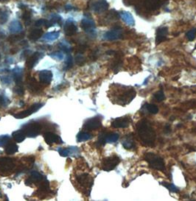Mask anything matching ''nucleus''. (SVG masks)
<instances>
[{"instance_id": "nucleus-34", "label": "nucleus", "mask_w": 196, "mask_h": 201, "mask_svg": "<svg viewBox=\"0 0 196 201\" xmlns=\"http://www.w3.org/2000/svg\"><path fill=\"white\" fill-rule=\"evenodd\" d=\"M162 185H163L164 186H165L167 189H168L171 192H173V193H176V192H178V188H177L176 186H175L173 184H172V183L168 184V183H164V182H162Z\"/></svg>"}, {"instance_id": "nucleus-39", "label": "nucleus", "mask_w": 196, "mask_h": 201, "mask_svg": "<svg viewBox=\"0 0 196 201\" xmlns=\"http://www.w3.org/2000/svg\"><path fill=\"white\" fill-rule=\"evenodd\" d=\"M155 98L158 101H162L165 99V96H164V92L162 91H158L155 94Z\"/></svg>"}, {"instance_id": "nucleus-50", "label": "nucleus", "mask_w": 196, "mask_h": 201, "mask_svg": "<svg viewBox=\"0 0 196 201\" xmlns=\"http://www.w3.org/2000/svg\"><path fill=\"white\" fill-rule=\"evenodd\" d=\"M0 1H1V0H0Z\"/></svg>"}, {"instance_id": "nucleus-45", "label": "nucleus", "mask_w": 196, "mask_h": 201, "mask_svg": "<svg viewBox=\"0 0 196 201\" xmlns=\"http://www.w3.org/2000/svg\"><path fill=\"white\" fill-rule=\"evenodd\" d=\"M6 99L4 97H3L2 95H0V107L3 106H6Z\"/></svg>"}, {"instance_id": "nucleus-32", "label": "nucleus", "mask_w": 196, "mask_h": 201, "mask_svg": "<svg viewBox=\"0 0 196 201\" xmlns=\"http://www.w3.org/2000/svg\"><path fill=\"white\" fill-rule=\"evenodd\" d=\"M146 108L151 114H156L158 112V108L156 105L153 104H147L146 105Z\"/></svg>"}, {"instance_id": "nucleus-33", "label": "nucleus", "mask_w": 196, "mask_h": 201, "mask_svg": "<svg viewBox=\"0 0 196 201\" xmlns=\"http://www.w3.org/2000/svg\"><path fill=\"white\" fill-rule=\"evenodd\" d=\"M28 87L30 88V89L33 90L34 91H37L39 89V86L37 83L36 80L35 79H31L30 80V83H28Z\"/></svg>"}, {"instance_id": "nucleus-30", "label": "nucleus", "mask_w": 196, "mask_h": 201, "mask_svg": "<svg viewBox=\"0 0 196 201\" xmlns=\"http://www.w3.org/2000/svg\"><path fill=\"white\" fill-rule=\"evenodd\" d=\"M59 37V33L58 32H52L47 33L44 36V39L49 40V41H53V40L57 39Z\"/></svg>"}, {"instance_id": "nucleus-15", "label": "nucleus", "mask_w": 196, "mask_h": 201, "mask_svg": "<svg viewBox=\"0 0 196 201\" xmlns=\"http://www.w3.org/2000/svg\"><path fill=\"white\" fill-rule=\"evenodd\" d=\"M40 82L44 84H49L53 79V73L49 70H42L39 73Z\"/></svg>"}, {"instance_id": "nucleus-49", "label": "nucleus", "mask_w": 196, "mask_h": 201, "mask_svg": "<svg viewBox=\"0 0 196 201\" xmlns=\"http://www.w3.org/2000/svg\"><path fill=\"white\" fill-rule=\"evenodd\" d=\"M0 57H1V55H0Z\"/></svg>"}, {"instance_id": "nucleus-37", "label": "nucleus", "mask_w": 196, "mask_h": 201, "mask_svg": "<svg viewBox=\"0 0 196 201\" xmlns=\"http://www.w3.org/2000/svg\"><path fill=\"white\" fill-rule=\"evenodd\" d=\"M72 65H73L72 58L71 55H69L67 57V59H66L65 66H64V70H70V69H71L72 67Z\"/></svg>"}, {"instance_id": "nucleus-9", "label": "nucleus", "mask_w": 196, "mask_h": 201, "mask_svg": "<svg viewBox=\"0 0 196 201\" xmlns=\"http://www.w3.org/2000/svg\"><path fill=\"white\" fill-rule=\"evenodd\" d=\"M122 32L120 28H114L112 30L106 32L103 35L104 39L107 41H115L122 38Z\"/></svg>"}, {"instance_id": "nucleus-8", "label": "nucleus", "mask_w": 196, "mask_h": 201, "mask_svg": "<svg viewBox=\"0 0 196 201\" xmlns=\"http://www.w3.org/2000/svg\"><path fill=\"white\" fill-rule=\"evenodd\" d=\"M102 122L101 119L98 116L93 117V118L89 119L84 123L83 127L85 130L88 131H93V130H96L99 128L101 126Z\"/></svg>"}, {"instance_id": "nucleus-10", "label": "nucleus", "mask_w": 196, "mask_h": 201, "mask_svg": "<svg viewBox=\"0 0 196 201\" xmlns=\"http://www.w3.org/2000/svg\"><path fill=\"white\" fill-rule=\"evenodd\" d=\"M15 167L13 160L10 158H0V172H9Z\"/></svg>"}, {"instance_id": "nucleus-38", "label": "nucleus", "mask_w": 196, "mask_h": 201, "mask_svg": "<svg viewBox=\"0 0 196 201\" xmlns=\"http://www.w3.org/2000/svg\"><path fill=\"white\" fill-rule=\"evenodd\" d=\"M10 142V138L8 136H3L0 138V147H5Z\"/></svg>"}, {"instance_id": "nucleus-44", "label": "nucleus", "mask_w": 196, "mask_h": 201, "mask_svg": "<svg viewBox=\"0 0 196 201\" xmlns=\"http://www.w3.org/2000/svg\"><path fill=\"white\" fill-rule=\"evenodd\" d=\"M59 47H60V49L63 50V51L66 52H70V49L67 47V46L65 45V44H60Z\"/></svg>"}, {"instance_id": "nucleus-47", "label": "nucleus", "mask_w": 196, "mask_h": 201, "mask_svg": "<svg viewBox=\"0 0 196 201\" xmlns=\"http://www.w3.org/2000/svg\"><path fill=\"white\" fill-rule=\"evenodd\" d=\"M65 9L66 10H70L72 9V7L71 5H66L65 7Z\"/></svg>"}, {"instance_id": "nucleus-26", "label": "nucleus", "mask_w": 196, "mask_h": 201, "mask_svg": "<svg viewBox=\"0 0 196 201\" xmlns=\"http://www.w3.org/2000/svg\"><path fill=\"white\" fill-rule=\"evenodd\" d=\"M9 29L10 32L13 33H18L22 30V25H21V24L18 21H13V22L10 24Z\"/></svg>"}, {"instance_id": "nucleus-40", "label": "nucleus", "mask_w": 196, "mask_h": 201, "mask_svg": "<svg viewBox=\"0 0 196 201\" xmlns=\"http://www.w3.org/2000/svg\"><path fill=\"white\" fill-rule=\"evenodd\" d=\"M48 22L47 20L46 19H44V18H41V19H39L37 20L36 22L35 23V25L36 27H41V26H45L47 25Z\"/></svg>"}, {"instance_id": "nucleus-25", "label": "nucleus", "mask_w": 196, "mask_h": 201, "mask_svg": "<svg viewBox=\"0 0 196 201\" xmlns=\"http://www.w3.org/2000/svg\"><path fill=\"white\" fill-rule=\"evenodd\" d=\"M5 152L8 154H13L18 151V146L16 144L12 143V142H9L5 147Z\"/></svg>"}, {"instance_id": "nucleus-35", "label": "nucleus", "mask_w": 196, "mask_h": 201, "mask_svg": "<svg viewBox=\"0 0 196 201\" xmlns=\"http://www.w3.org/2000/svg\"><path fill=\"white\" fill-rule=\"evenodd\" d=\"M14 91H15L16 94H17L18 95L22 96L24 93V87L22 83H19V84H16V86L14 88Z\"/></svg>"}, {"instance_id": "nucleus-43", "label": "nucleus", "mask_w": 196, "mask_h": 201, "mask_svg": "<svg viewBox=\"0 0 196 201\" xmlns=\"http://www.w3.org/2000/svg\"><path fill=\"white\" fill-rule=\"evenodd\" d=\"M75 61L78 65H82L83 63H84L85 59H84V58H83V56H82L81 55H78L76 56Z\"/></svg>"}, {"instance_id": "nucleus-24", "label": "nucleus", "mask_w": 196, "mask_h": 201, "mask_svg": "<svg viewBox=\"0 0 196 201\" xmlns=\"http://www.w3.org/2000/svg\"><path fill=\"white\" fill-rule=\"evenodd\" d=\"M91 138H92L91 134L87 133V132L81 131L77 135V140H78V142L88 141V140H90Z\"/></svg>"}, {"instance_id": "nucleus-3", "label": "nucleus", "mask_w": 196, "mask_h": 201, "mask_svg": "<svg viewBox=\"0 0 196 201\" xmlns=\"http://www.w3.org/2000/svg\"><path fill=\"white\" fill-rule=\"evenodd\" d=\"M22 130L25 133L27 137L34 138L41 133V125L36 122H31L24 125Z\"/></svg>"}, {"instance_id": "nucleus-6", "label": "nucleus", "mask_w": 196, "mask_h": 201, "mask_svg": "<svg viewBox=\"0 0 196 201\" xmlns=\"http://www.w3.org/2000/svg\"><path fill=\"white\" fill-rule=\"evenodd\" d=\"M77 181L83 188H84V189L86 190V191H88V190L89 192L91 191V188L93 185L94 180L90 175L86 173L82 174V175L77 177Z\"/></svg>"}, {"instance_id": "nucleus-22", "label": "nucleus", "mask_w": 196, "mask_h": 201, "mask_svg": "<svg viewBox=\"0 0 196 201\" xmlns=\"http://www.w3.org/2000/svg\"><path fill=\"white\" fill-rule=\"evenodd\" d=\"M44 31L41 29H35L29 33L28 38L31 41H36L43 35Z\"/></svg>"}, {"instance_id": "nucleus-17", "label": "nucleus", "mask_w": 196, "mask_h": 201, "mask_svg": "<svg viewBox=\"0 0 196 201\" xmlns=\"http://www.w3.org/2000/svg\"><path fill=\"white\" fill-rule=\"evenodd\" d=\"M64 30L66 35L71 36V35H73L77 32V27L74 23L69 20L64 24Z\"/></svg>"}, {"instance_id": "nucleus-31", "label": "nucleus", "mask_w": 196, "mask_h": 201, "mask_svg": "<svg viewBox=\"0 0 196 201\" xmlns=\"http://www.w3.org/2000/svg\"><path fill=\"white\" fill-rule=\"evenodd\" d=\"M8 20V14L5 10L0 9V24H5Z\"/></svg>"}, {"instance_id": "nucleus-27", "label": "nucleus", "mask_w": 196, "mask_h": 201, "mask_svg": "<svg viewBox=\"0 0 196 201\" xmlns=\"http://www.w3.org/2000/svg\"><path fill=\"white\" fill-rule=\"evenodd\" d=\"M119 139V135L117 133H110L106 136V141L108 143H114Z\"/></svg>"}, {"instance_id": "nucleus-12", "label": "nucleus", "mask_w": 196, "mask_h": 201, "mask_svg": "<svg viewBox=\"0 0 196 201\" xmlns=\"http://www.w3.org/2000/svg\"><path fill=\"white\" fill-rule=\"evenodd\" d=\"M131 119L128 117H119L114 119L111 123V126L114 128H124L128 127Z\"/></svg>"}, {"instance_id": "nucleus-19", "label": "nucleus", "mask_w": 196, "mask_h": 201, "mask_svg": "<svg viewBox=\"0 0 196 201\" xmlns=\"http://www.w3.org/2000/svg\"><path fill=\"white\" fill-rule=\"evenodd\" d=\"M120 16L126 24L129 25V26H134L135 20L131 13L128 11H122L120 12Z\"/></svg>"}, {"instance_id": "nucleus-14", "label": "nucleus", "mask_w": 196, "mask_h": 201, "mask_svg": "<svg viewBox=\"0 0 196 201\" xmlns=\"http://www.w3.org/2000/svg\"><path fill=\"white\" fill-rule=\"evenodd\" d=\"M168 34V28L166 27L158 28L156 30V44L163 42L167 39V35Z\"/></svg>"}, {"instance_id": "nucleus-11", "label": "nucleus", "mask_w": 196, "mask_h": 201, "mask_svg": "<svg viewBox=\"0 0 196 201\" xmlns=\"http://www.w3.org/2000/svg\"><path fill=\"white\" fill-rule=\"evenodd\" d=\"M81 28L85 32L93 33L95 31V24L93 20L89 18H84L81 21Z\"/></svg>"}, {"instance_id": "nucleus-7", "label": "nucleus", "mask_w": 196, "mask_h": 201, "mask_svg": "<svg viewBox=\"0 0 196 201\" xmlns=\"http://www.w3.org/2000/svg\"><path fill=\"white\" fill-rule=\"evenodd\" d=\"M43 104H41V103H35L34 105H33V106H30V108H28V110H25L24 111H22L20 113H18V114H16L14 115V117L16 119H24V118H26V117H28L29 116H30V115H32L33 114H34L36 111H38L40 109V108L42 107Z\"/></svg>"}, {"instance_id": "nucleus-29", "label": "nucleus", "mask_w": 196, "mask_h": 201, "mask_svg": "<svg viewBox=\"0 0 196 201\" xmlns=\"http://www.w3.org/2000/svg\"><path fill=\"white\" fill-rule=\"evenodd\" d=\"M24 33H22V34H17V35H11L10 36L8 39V41H10V42L13 43L16 42V41H21L24 39Z\"/></svg>"}, {"instance_id": "nucleus-1", "label": "nucleus", "mask_w": 196, "mask_h": 201, "mask_svg": "<svg viewBox=\"0 0 196 201\" xmlns=\"http://www.w3.org/2000/svg\"><path fill=\"white\" fill-rule=\"evenodd\" d=\"M137 133L141 141L145 145L153 146L155 143L156 133L150 123L146 120H141L137 125Z\"/></svg>"}, {"instance_id": "nucleus-42", "label": "nucleus", "mask_w": 196, "mask_h": 201, "mask_svg": "<svg viewBox=\"0 0 196 201\" xmlns=\"http://www.w3.org/2000/svg\"><path fill=\"white\" fill-rule=\"evenodd\" d=\"M52 58H54L56 60H61L63 59V54L60 53V52H54L53 55H50Z\"/></svg>"}, {"instance_id": "nucleus-36", "label": "nucleus", "mask_w": 196, "mask_h": 201, "mask_svg": "<svg viewBox=\"0 0 196 201\" xmlns=\"http://www.w3.org/2000/svg\"><path fill=\"white\" fill-rule=\"evenodd\" d=\"M195 35H196V28L192 29V30L188 31V32H187V33L186 34V36L187 38V39H188L189 41H193V40L195 39Z\"/></svg>"}, {"instance_id": "nucleus-4", "label": "nucleus", "mask_w": 196, "mask_h": 201, "mask_svg": "<svg viewBox=\"0 0 196 201\" xmlns=\"http://www.w3.org/2000/svg\"><path fill=\"white\" fill-rule=\"evenodd\" d=\"M90 9L97 13L105 12L108 8V3L106 0H91L89 3Z\"/></svg>"}, {"instance_id": "nucleus-5", "label": "nucleus", "mask_w": 196, "mask_h": 201, "mask_svg": "<svg viewBox=\"0 0 196 201\" xmlns=\"http://www.w3.org/2000/svg\"><path fill=\"white\" fill-rule=\"evenodd\" d=\"M120 162V158L116 156H113L104 158L102 162V169L103 170L109 172L114 169Z\"/></svg>"}, {"instance_id": "nucleus-41", "label": "nucleus", "mask_w": 196, "mask_h": 201, "mask_svg": "<svg viewBox=\"0 0 196 201\" xmlns=\"http://www.w3.org/2000/svg\"><path fill=\"white\" fill-rule=\"evenodd\" d=\"M60 21H61V17H60V16H58V15H53V17H52L51 20H50V24L53 25V24H55V23H58L60 22Z\"/></svg>"}, {"instance_id": "nucleus-2", "label": "nucleus", "mask_w": 196, "mask_h": 201, "mask_svg": "<svg viewBox=\"0 0 196 201\" xmlns=\"http://www.w3.org/2000/svg\"><path fill=\"white\" fill-rule=\"evenodd\" d=\"M145 159L147 161L150 167H152V168L159 171L164 170V168H165L163 158L155 153L147 152V153L145 154Z\"/></svg>"}, {"instance_id": "nucleus-48", "label": "nucleus", "mask_w": 196, "mask_h": 201, "mask_svg": "<svg viewBox=\"0 0 196 201\" xmlns=\"http://www.w3.org/2000/svg\"><path fill=\"white\" fill-rule=\"evenodd\" d=\"M195 49H196V46H195Z\"/></svg>"}, {"instance_id": "nucleus-13", "label": "nucleus", "mask_w": 196, "mask_h": 201, "mask_svg": "<svg viewBox=\"0 0 196 201\" xmlns=\"http://www.w3.org/2000/svg\"><path fill=\"white\" fill-rule=\"evenodd\" d=\"M44 138L46 143L49 144V145H51V144L55 143H63L59 136L54 133H52V132L45 133L44 134Z\"/></svg>"}, {"instance_id": "nucleus-20", "label": "nucleus", "mask_w": 196, "mask_h": 201, "mask_svg": "<svg viewBox=\"0 0 196 201\" xmlns=\"http://www.w3.org/2000/svg\"><path fill=\"white\" fill-rule=\"evenodd\" d=\"M122 145H123L125 149L131 150L134 147L135 142H134V140H133L132 135L126 136V137L123 139V140H122Z\"/></svg>"}, {"instance_id": "nucleus-28", "label": "nucleus", "mask_w": 196, "mask_h": 201, "mask_svg": "<svg viewBox=\"0 0 196 201\" xmlns=\"http://www.w3.org/2000/svg\"><path fill=\"white\" fill-rule=\"evenodd\" d=\"M22 19L24 20L26 26L30 25L31 22V12L28 11V10L24 11V13L22 14Z\"/></svg>"}, {"instance_id": "nucleus-21", "label": "nucleus", "mask_w": 196, "mask_h": 201, "mask_svg": "<svg viewBox=\"0 0 196 201\" xmlns=\"http://www.w3.org/2000/svg\"><path fill=\"white\" fill-rule=\"evenodd\" d=\"M58 151L59 152L60 156L66 157L70 153H72V152H79V150L75 147H71L69 148H59V149L58 150Z\"/></svg>"}, {"instance_id": "nucleus-18", "label": "nucleus", "mask_w": 196, "mask_h": 201, "mask_svg": "<svg viewBox=\"0 0 196 201\" xmlns=\"http://www.w3.org/2000/svg\"><path fill=\"white\" fill-rule=\"evenodd\" d=\"M41 57V54L39 52H35V53H33V55H31L30 56L27 58V61H26V66L28 67V69H32L35 66V64H37L39 61V58Z\"/></svg>"}, {"instance_id": "nucleus-23", "label": "nucleus", "mask_w": 196, "mask_h": 201, "mask_svg": "<svg viewBox=\"0 0 196 201\" xmlns=\"http://www.w3.org/2000/svg\"><path fill=\"white\" fill-rule=\"evenodd\" d=\"M12 137H13L14 140H15L16 142L20 143V142H22L25 139L27 136L25 133H24L22 130H19V131H14L13 134H12Z\"/></svg>"}, {"instance_id": "nucleus-46", "label": "nucleus", "mask_w": 196, "mask_h": 201, "mask_svg": "<svg viewBox=\"0 0 196 201\" xmlns=\"http://www.w3.org/2000/svg\"><path fill=\"white\" fill-rule=\"evenodd\" d=\"M30 51H29V50H25V51L23 52L22 57L28 58L29 57V55H30Z\"/></svg>"}, {"instance_id": "nucleus-16", "label": "nucleus", "mask_w": 196, "mask_h": 201, "mask_svg": "<svg viewBox=\"0 0 196 201\" xmlns=\"http://www.w3.org/2000/svg\"><path fill=\"white\" fill-rule=\"evenodd\" d=\"M45 178L42 175H41L40 173L38 172L34 171L31 173L30 177L25 181V183L27 185H31V184L38 183V182H41Z\"/></svg>"}]
</instances>
